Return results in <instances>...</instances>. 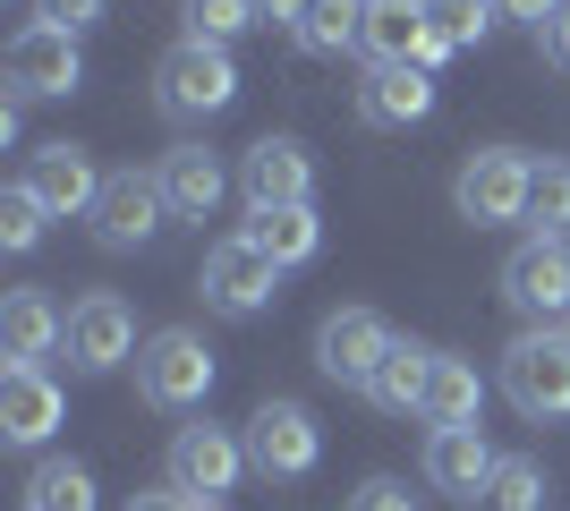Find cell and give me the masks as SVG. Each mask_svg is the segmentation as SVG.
<instances>
[{"label":"cell","mask_w":570,"mask_h":511,"mask_svg":"<svg viewBox=\"0 0 570 511\" xmlns=\"http://www.w3.org/2000/svg\"><path fill=\"white\" fill-rule=\"evenodd\" d=\"M502 392L520 417H570V333L562 324H528L502 350Z\"/></svg>","instance_id":"1"},{"label":"cell","mask_w":570,"mask_h":511,"mask_svg":"<svg viewBox=\"0 0 570 511\" xmlns=\"http://www.w3.org/2000/svg\"><path fill=\"white\" fill-rule=\"evenodd\" d=\"M154 102L170 120H214L238 102V60L222 43H170L163 69H154Z\"/></svg>","instance_id":"2"},{"label":"cell","mask_w":570,"mask_h":511,"mask_svg":"<svg viewBox=\"0 0 570 511\" xmlns=\"http://www.w3.org/2000/svg\"><path fill=\"white\" fill-rule=\"evenodd\" d=\"M137 392L154 401V410H196V401L214 392V350H205V333H188V324L145 333V350H137Z\"/></svg>","instance_id":"3"},{"label":"cell","mask_w":570,"mask_h":511,"mask_svg":"<svg viewBox=\"0 0 570 511\" xmlns=\"http://www.w3.org/2000/svg\"><path fill=\"white\" fill-rule=\"evenodd\" d=\"M528 154L520 146H476L469 163H460L452 179V205L460 222H476V230H502V222H528Z\"/></svg>","instance_id":"4"},{"label":"cell","mask_w":570,"mask_h":511,"mask_svg":"<svg viewBox=\"0 0 570 511\" xmlns=\"http://www.w3.org/2000/svg\"><path fill=\"white\" fill-rule=\"evenodd\" d=\"M145 341H137V307L119 291H86L69 307V366L77 375H111V366H128Z\"/></svg>","instance_id":"5"},{"label":"cell","mask_w":570,"mask_h":511,"mask_svg":"<svg viewBox=\"0 0 570 511\" xmlns=\"http://www.w3.org/2000/svg\"><path fill=\"white\" fill-rule=\"evenodd\" d=\"M86 86V60H77V35H60V26H18L9 35V95L18 102H43V95H77Z\"/></svg>","instance_id":"6"},{"label":"cell","mask_w":570,"mask_h":511,"mask_svg":"<svg viewBox=\"0 0 570 511\" xmlns=\"http://www.w3.org/2000/svg\"><path fill=\"white\" fill-rule=\"evenodd\" d=\"M247 461L264 469V478H307L315 461H324V426H315L307 401H264L256 417H247Z\"/></svg>","instance_id":"7"},{"label":"cell","mask_w":570,"mask_h":511,"mask_svg":"<svg viewBox=\"0 0 570 511\" xmlns=\"http://www.w3.org/2000/svg\"><path fill=\"white\" fill-rule=\"evenodd\" d=\"M273 291H282V265H273L247 230L222 239L214 256H205V307H214V316H264Z\"/></svg>","instance_id":"8"},{"label":"cell","mask_w":570,"mask_h":511,"mask_svg":"<svg viewBox=\"0 0 570 511\" xmlns=\"http://www.w3.org/2000/svg\"><path fill=\"white\" fill-rule=\"evenodd\" d=\"M502 298H511L528 324H562L570 316V247L562 239L511 247V265H502Z\"/></svg>","instance_id":"9"},{"label":"cell","mask_w":570,"mask_h":511,"mask_svg":"<svg viewBox=\"0 0 570 511\" xmlns=\"http://www.w3.org/2000/svg\"><path fill=\"white\" fill-rule=\"evenodd\" d=\"M238 469H247V443H238L230 426H179V435H170V487L188 494V503L230 494Z\"/></svg>","instance_id":"10"},{"label":"cell","mask_w":570,"mask_h":511,"mask_svg":"<svg viewBox=\"0 0 570 511\" xmlns=\"http://www.w3.org/2000/svg\"><path fill=\"white\" fill-rule=\"evenodd\" d=\"M392 358V324L375 316V307H341V316H324V333H315V366L333 375V384H375V366Z\"/></svg>","instance_id":"11"},{"label":"cell","mask_w":570,"mask_h":511,"mask_svg":"<svg viewBox=\"0 0 570 511\" xmlns=\"http://www.w3.org/2000/svg\"><path fill=\"white\" fill-rule=\"evenodd\" d=\"M163 214H170V196H163L154 170H111L102 196H95V239L102 247H145L163 230Z\"/></svg>","instance_id":"12"},{"label":"cell","mask_w":570,"mask_h":511,"mask_svg":"<svg viewBox=\"0 0 570 511\" xmlns=\"http://www.w3.org/2000/svg\"><path fill=\"white\" fill-rule=\"evenodd\" d=\"M26 188L43 196V214L51 222H69V214H95V196H102V170H95V154L86 146H35L26 154Z\"/></svg>","instance_id":"13"},{"label":"cell","mask_w":570,"mask_h":511,"mask_svg":"<svg viewBox=\"0 0 570 511\" xmlns=\"http://www.w3.org/2000/svg\"><path fill=\"white\" fill-rule=\"evenodd\" d=\"M238 188H247V214H273V205H307L315 163L298 137H256L247 163H238Z\"/></svg>","instance_id":"14"},{"label":"cell","mask_w":570,"mask_h":511,"mask_svg":"<svg viewBox=\"0 0 570 511\" xmlns=\"http://www.w3.org/2000/svg\"><path fill=\"white\" fill-rule=\"evenodd\" d=\"M69 417V392L51 384L43 366H9L0 375V435L18 443V452H35V443H51V426Z\"/></svg>","instance_id":"15"},{"label":"cell","mask_w":570,"mask_h":511,"mask_svg":"<svg viewBox=\"0 0 570 511\" xmlns=\"http://www.w3.org/2000/svg\"><path fill=\"white\" fill-rule=\"evenodd\" d=\"M51 350H69V316L43 291H9L0 298V358L9 366H43Z\"/></svg>","instance_id":"16"},{"label":"cell","mask_w":570,"mask_h":511,"mask_svg":"<svg viewBox=\"0 0 570 511\" xmlns=\"http://www.w3.org/2000/svg\"><path fill=\"white\" fill-rule=\"evenodd\" d=\"M426 43H434L426 0H366V35H357V51H366L375 69H401V60L426 69Z\"/></svg>","instance_id":"17"},{"label":"cell","mask_w":570,"mask_h":511,"mask_svg":"<svg viewBox=\"0 0 570 511\" xmlns=\"http://www.w3.org/2000/svg\"><path fill=\"white\" fill-rule=\"evenodd\" d=\"M426 111H434V69H417V60L366 69V86H357V120L366 128H417Z\"/></svg>","instance_id":"18"},{"label":"cell","mask_w":570,"mask_h":511,"mask_svg":"<svg viewBox=\"0 0 570 511\" xmlns=\"http://www.w3.org/2000/svg\"><path fill=\"white\" fill-rule=\"evenodd\" d=\"M154 179H163L170 214H188V222H205L222 196H230V170H222V154H205V146H170Z\"/></svg>","instance_id":"19"},{"label":"cell","mask_w":570,"mask_h":511,"mask_svg":"<svg viewBox=\"0 0 570 511\" xmlns=\"http://www.w3.org/2000/svg\"><path fill=\"white\" fill-rule=\"evenodd\" d=\"M426 478L443 494H460V503H476L485 494V478H494V452H485V435L476 426H434L426 443Z\"/></svg>","instance_id":"20"},{"label":"cell","mask_w":570,"mask_h":511,"mask_svg":"<svg viewBox=\"0 0 570 511\" xmlns=\"http://www.w3.org/2000/svg\"><path fill=\"white\" fill-rule=\"evenodd\" d=\"M426 375H434V350H417V341H392V358L375 366L366 401H375L383 417H417V410H426Z\"/></svg>","instance_id":"21"},{"label":"cell","mask_w":570,"mask_h":511,"mask_svg":"<svg viewBox=\"0 0 570 511\" xmlns=\"http://www.w3.org/2000/svg\"><path fill=\"white\" fill-rule=\"evenodd\" d=\"M247 239L289 273V265H307L315 247H324V222H315V205H273V214H247Z\"/></svg>","instance_id":"22"},{"label":"cell","mask_w":570,"mask_h":511,"mask_svg":"<svg viewBox=\"0 0 570 511\" xmlns=\"http://www.w3.org/2000/svg\"><path fill=\"white\" fill-rule=\"evenodd\" d=\"M476 401H485V384H476V366L452 358V350H434V375H426V426H476Z\"/></svg>","instance_id":"23"},{"label":"cell","mask_w":570,"mask_h":511,"mask_svg":"<svg viewBox=\"0 0 570 511\" xmlns=\"http://www.w3.org/2000/svg\"><path fill=\"white\" fill-rule=\"evenodd\" d=\"M357 35H366V0H315L307 18H298V51H315V60L357 51Z\"/></svg>","instance_id":"24"},{"label":"cell","mask_w":570,"mask_h":511,"mask_svg":"<svg viewBox=\"0 0 570 511\" xmlns=\"http://www.w3.org/2000/svg\"><path fill=\"white\" fill-rule=\"evenodd\" d=\"M528 222H537V239H562L570 230V163L562 154H546L528 170Z\"/></svg>","instance_id":"25"},{"label":"cell","mask_w":570,"mask_h":511,"mask_svg":"<svg viewBox=\"0 0 570 511\" xmlns=\"http://www.w3.org/2000/svg\"><path fill=\"white\" fill-rule=\"evenodd\" d=\"M26 511H95V469L43 461L35 478H26Z\"/></svg>","instance_id":"26"},{"label":"cell","mask_w":570,"mask_h":511,"mask_svg":"<svg viewBox=\"0 0 570 511\" xmlns=\"http://www.w3.org/2000/svg\"><path fill=\"white\" fill-rule=\"evenodd\" d=\"M476 511H546V469L528 461V452H511V461H494V478H485V494H476Z\"/></svg>","instance_id":"27"},{"label":"cell","mask_w":570,"mask_h":511,"mask_svg":"<svg viewBox=\"0 0 570 511\" xmlns=\"http://www.w3.org/2000/svg\"><path fill=\"white\" fill-rule=\"evenodd\" d=\"M426 18H434V43H426V69L434 60H452V51H469V43H485V0H426Z\"/></svg>","instance_id":"28"},{"label":"cell","mask_w":570,"mask_h":511,"mask_svg":"<svg viewBox=\"0 0 570 511\" xmlns=\"http://www.w3.org/2000/svg\"><path fill=\"white\" fill-rule=\"evenodd\" d=\"M247 26H256V0H188V43H222L230 51Z\"/></svg>","instance_id":"29"},{"label":"cell","mask_w":570,"mask_h":511,"mask_svg":"<svg viewBox=\"0 0 570 511\" xmlns=\"http://www.w3.org/2000/svg\"><path fill=\"white\" fill-rule=\"evenodd\" d=\"M43 222H51V214H43V196L26 188V179L0 196V239H9V247H35V239H43Z\"/></svg>","instance_id":"30"},{"label":"cell","mask_w":570,"mask_h":511,"mask_svg":"<svg viewBox=\"0 0 570 511\" xmlns=\"http://www.w3.org/2000/svg\"><path fill=\"white\" fill-rule=\"evenodd\" d=\"M102 9H111V0H35V18L60 26V35H86V26H102Z\"/></svg>","instance_id":"31"},{"label":"cell","mask_w":570,"mask_h":511,"mask_svg":"<svg viewBox=\"0 0 570 511\" xmlns=\"http://www.w3.org/2000/svg\"><path fill=\"white\" fill-rule=\"evenodd\" d=\"M350 511H417V503H409L401 478H366V487L350 494Z\"/></svg>","instance_id":"32"},{"label":"cell","mask_w":570,"mask_h":511,"mask_svg":"<svg viewBox=\"0 0 570 511\" xmlns=\"http://www.w3.org/2000/svg\"><path fill=\"white\" fill-rule=\"evenodd\" d=\"M494 9H502V18H520V26H537V35L562 18V0H494Z\"/></svg>","instance_id":"33"},{"label":"cell","mask_w":570,"mask_h":511,"mask_svg":"<svg viewBox=\"0 0 570 511\" xmlns=\"http://www.w3.org/2000/svg\"><path fill=\"white\" fill-rule=\"evenodd\" d=\"M537 43H546V60H553V69H570V0H562V18H553L546 35H537Z\"/></svg>","instance_id":"34"},{"label":"cell","mask_w":570,"mask_h":511,"mask_svg":"<svg viewBox=\"0 0 570 511\" xmlns=\"http://www.w3.org/2000/svg\"><path fill=\"white\" fill-rule=\"evenodd\" d=\"M315 0H256V18H273V26H289V35H298V18H307Z\"/></svg>","instance_id":"35"},{"label":"cell","mask_w":570,"mask_h":511,"mask_svg":"<svg viewBox=\"0 0 570 511\" xmlns=\"http://www.w3.org/2000/svg\"><path fill=\"white\" fill-rule=\"evenodd\" d=\"M128 511H188V494H179V487H163V494H137Z\"/></svg>","instance_id":"36"},{"label":"cell","mask_w":570,"mask_h":511,"mask_svg":"<svg viewBox=\"0 0 570 511\" xmlns=\"http://www.w3.org/2000/svg\"><path fill=\"white\" fill-rule=\"evenodd\" d=\"M188 511H214V503H188Z\"/></svg>","instance_id":"37"}]
</instances>
